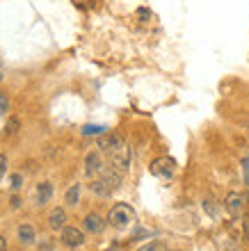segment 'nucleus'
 Masks as SVG:
<instances>
[{
    "instance_id": "1",
    "label": "nucleus",
    "mask_w": 249,
    "mask_h": 251,
    "mask_svg": "<svg viewBox=\"0 0 249 251\" xmlns=\"http://www.w3.org/2000/svg\"><path fill=\"white\" fill-rule=\"evenodd\" d=\"M135 222V210L128 203H117L112 205V210L108 212V224L117 231H126L128 226Z\"/></svg>"
},
{
    "instance_id": "2",
    "label": "nucleus",
    "mask_w": 249,
    "mask_h": 251,
    "mask_svg": "<svg viewBox=\"0 0 249 251\" xmlns=\"http://www.w3.org/2000/svg\"><path fill=\"white\" fill-rule=\"evenodd\" d=\"M108 155H110V165L114 167V169H117V172H128V169H131V160H133V153H131V146L126 144H121L119 146V149H114V151L112 153H108Z\"/></svg>"
},
{
    "instance_id": "3",
    "label": "nucleus",
    "mask_w": 249,
    "mask_h": 251,
    "mask_svg": "<svg viewBox=\"0 0 249 251\" xmlns=\"http://www.w3.org/2000/svg\"><path fill=\"white\" fill-rule=\"evenodd\" d=\"M245 203H247V199H245V194H240V192H229L226 199H224V208H226V212H229L233 219L243 217Z\"/></svg>"
},
{
    "instance_id": "4",
    "label": "nucleus",
    "mask_w": 249,
    "mask_h": 251,
    "mask_svg": "<svg viewBox=\"0 0 249 251\" xmlns=\"http://www.w3.org/2000/svg\"><path fill=\"white\" fill-rule=\"evenodd\" d=\"M174 172H176V162H174L171 158H167V155L156 158L153 162H151V174L158 176V178H171Z\"/></svg>"
},
{
    "instance_id": "5",
    "label": "nucleus",
    "mask_w": 249,
    "mask_h": 251,
    "mask_svg": "<svg viewBox=\"0 0 249 251\" xmlns=\"http://www.w3.org/2000/svg\"><path fill=\"white\" fill-rule=\"evenodd\" d=\"M62 242H64L69 249H76V247L85 245V235H83V231L76 228V226H64V228H62Z\"/></svg>"
},
{
    "instance_id": "6",
    "label": "nucleus",
    "mask_w": 249,
    "mask_h": 251,
    "mask_svg": "<svg viewBox=\"0 0 249 251\" xmlns=\"http://www.w3.org/2000/svg\"><path fill=\"white\" fill-rule=\"evenodd\" d=\"M105 226H108V222L101 217L99 212H89L85 217V222H83V228H85L87 233H92V235H101V233L105 231Z\"/></svg>"
},
{
    "instance_id": "7",
    "label": "nucleus",
    "mask_w": 249,
    "mask_h": 251,
    "mask_svg": "<svg viewBox=\"0 0 249 251\" xmlns=\"http://www.w3.org/2000/svg\"><path fill=\"white\" fill-rule=\"evenodd\" d=\"M121 144H124V139L119 137L117 132H103L99 137V151H103V153H112Z\"/></svg>"
},
{
    "instance_id": "8",
    "label": "nucleus",
    "mask_w": 249,
    "mask_h": 251,
    "mask_svg": "<svg viewBox=\"0 0 249 251\" xmlns=\"http://www.w3.org/2000/svg\"><path fill=\"white\" fill-rule=\"evenodd\" d=\"M103 169V158H101V151H89L85 155V174L87 176H96Z\"/></svg>"
},
{
    "instance_id": "9",
    "label": "nucleus",
    "mask_w": 249,
    "mask_h": 251,
    "mask_svg": "<svg viewBox=\"0 0 249 251\" xmlns=\"http://www.w3.org/2000/svg\"><path fill=\"white\" fill-rule=\"evenodd\" d=\"M99 178H103L112 190H119V187H121V172H117L114 167H103L99 174Z\"/></svg>"
},
{
    "instance_id": "10",
    "label": "nucleus",
    "mask_w": 249,
    "mask_h": 251,
    "mask_svg": "<svg viewBox=\"0 0 249 251\" xmlns=\"http://www.w3.org/2000/svg\"><path fill=\"white\" fill-rule=\"evenodd\" d=\"M64 222H66L64 208H55V210L51 212V217H48V226H51L53 231H62V228H64Z\"/></svg>"
},
{
    "instance_id": "11",
    "label": "nucleus",
    "mask_w": 249,
    "mask_h": 251,
    "mask_svg": "<svg viewBox=\"0 0 249 251\" xmlns=\"http://www.w3.org/2000/svg\"><path fill=\"white\" fill-rule=\"evenodd\" d=\"M89 190H92V194H96V197H101V199H105V197H110L112 192V187L105 183L103 178H94L92 180V185H89Z\"/></svg>"
},
{
    "instance_id": "12",
    "label": "nucleus",
    "mask_w": 249,
    "mask_h": 251,
    "mask_svg": "<svg viewBox=\"0 0 249 251\" xmlns=\"http://www.w3.org/2000/svg\"><path fill=\"white\" fill-rule=\"evenodd\" d=\"M80 192H83V185L80 183H73L69 190H66V194H64V203L69 205V208H76L78 205V201H80Z\"/></svg>"
},
{
    "instance_id": "13",
    "label": "nucleus",
    "mask_w": 249,
    "mask_h": 251,
    "mask_svg": "<svg viewBox=\"0 0 249 251\" xmlns=\"http://www.w3.org/2000/svg\"><path fill=\"white\" fill-rule=\"evenodd\" d=\"M51 197H53V185H51V183H41V185L37 187V203H39V205L48 203V201H51Z\"/></svg>"
},
{
    "instance_id": "14",
    "label": "nucleus",
    "mask_w": 249,
    "mask_h": 251,
    "mask_svg": "<svg viewBox=\"0 0 249 251\" xmlns=\"http://www.w3.org/2000/svg\"><path fill=\"white\" fill-rule=\"evenodd\" d=\"M19 240L23 245H32L34 242V228L30 224H23L19 226Z\"/></svg>"
},
{
    "instance_id": "15",
    "label": "nucleus",
    "mask_w": 249,
    "mask_h": 251,
    "mask_svg": "<svg viewBox=\"0 0 249 251\" xmlns=\"http://www.w3.org/2000/svg\"><path fill=\"white\" fill-rule=\"evenodd\" d=\"M138 251H167V245H165L163 240H151L144 247H139Z\"/></svg>"
},
{
    "instance_id": "16",
    "label": "nucleus",
    "mask_w": 249,
    "mask_h": 251,
    "mask_svg": "<svg viewBox=\"0 0 249 251\" xmlns=\"http://www.w3.org/2000/svg\"><path fill=\"white\" fill-rule=\"evenodd\" d=\"M103 132H108V128H105V126H85V128H83V135H85V137H89V135L101 137Z\"/></svg>"
},
{
    "instance_id": "17",
    "label": "nucleus",
    "mask_w": 249,
    "mask_h": 251,
    "mask_svg": "<svg viewBox=\"0 0 249 251\" xmlns=\"http://www.w3.org/2000/svg\"><path fill=\"white\" fill-rule=\"evenodd\" d=\"M16 130H19V119L12 117V119L7 121V126H5V135H14Z\"/></svg>"
},
{
    "instance_id": "18",
    "label": "nucleus",
    "mask_w": 249,
    "mask_h": 251,
    "mask_svg": "<svg viewBox=\"0 0 249 251\" xmlns=\"http://www.w3.org/2000/svg\"><path fill=\"white\" fill-rule=\"evenodd\" d=\"M203 210L208 212L210 217H215V215H217V210H215V201H213V199H206V201H203Z\"/></svg>"
},
{
    "instance_id": "19",
    "label": "nucleus",
    "mask_w": 249,
    "mask_h": 251,
    "mask_svg": "<svg viewBox=\"0 0 249 251\" xmlns=\"http://www.w3.org/2000/svg\"><path fill=\"white\" fill-rule=\"evenodd\" d=\"M243 176H245V185H249V155L243 158Z\"/></svg>"
},
{
    "instance_id": "20",
    "label": "nucleus",
    "mask_w": 249,
    "mask_h": 251,
    "mask_svg": "<svg viewBox=\"0 0 249 251\" xmlns=\"http://www.w3.org/2000/svg\"><path fill=\"white\" fill-rule=\"evenodd\" d=\"M21 183H23V178H21V174H14V176H12V190H19Z\"/></svg>"
},
{
    "instance_id": "21",
    "label": "nucleus",
    "mask_w": 249,
    "mask_h": 251,
    "mask_svg": "<svg viewBox=\"0 0 249 251\" xmlns=\"http://www.w3.org/2000/svg\"><path fill=\"white\" fill-rule=\"evenodd\" d=\"M243 235H245V242L249 245V217H245L243 222Z\"/></svg>"
},
{
    "instance_id": "22",
    "label": "nucleus",
    "mask_w": 249,
    "mask_h": 251,
    "mask_svg": "<svg viewBox=\"0 0 249 251\" xmlns=\"http://www.w3.org/2000/svg\"><path fill=\"white\" fill-rule=\"evenodd\" d=\"M138 16L142 21H149L151 19V12H149V9H144V7H139V9H138Z\"/></svg>"
},
{
    "instance_id": "23",
    "label": "nucleus",
    "mask_w": 249,
    "mask_h": 251,
    "mask_svg": "<svg viewBox=\"0 0 249 251\" xmlns=\"http://www.w3.org/2000/svg\"><path fill=\"white\" fill-rule=\"evenodd\" d=\"M7 172V155L5 153H0V176Z\"/></svg>"
},
{
    "instance_id": "24",
    "label": "nucleus",
    "mask_w": 249,
    "mask_h": 251,
    "mask_svg": "<svg viewBox=\"0 0 249 251\" xmlns=\"http://www.w3.org/2000/svg\"><path fill=\"white\" fill-rule=\"evenodd\" d=\"M78 7H83V9H87V7H92V0H73Z\"/></svg>"
},
{
    "instance_id": "25",
    "label": "nucleus",
    "mask_w": 249,
    "mask_h": 251,
    "mask_svg": "<svg viewBox=\"0 0 249 251\" xmlns=\"http://www.w3.org/2000/svg\"><path fill=\"white\" fill-rule=\"evenodd\" d=\"M0 110H7V99L0 94Z\"/></svg>"
},
{
    "instance_id": "26",
    "label": "nucleus",
    "mask_w": 249,
    "mask_h": 251,
    "mask_svg": "<svg viewBox=\"0 0 249 251\" xmlns=\"http://www.w3.org/2000/svg\"><path fill=\"white\" fill-rule=\"evenodd\" d=\"M0 251H7V240L0 235Z\"/></svg>"
},
{
    "instance_id": "27",
    "label": "nucleus",
    "mask_w": 249,
    "mask_h": 251,
    "mask_svg": "<svg viewBox=\"0 0 249 251\" xmlns=\"http://www.w3.org/2000/svg\"><path fill=\"white\" fill-rule=\"evenodd\" d=\"M21 205V199L19 197H12V208H19Z\"/></svg>"
},
{
    "instance_id": "28",
    "label": "nucleus",
    "mask_w": 249,
    "mask_h": 251,
    "mask_svg": "<svg viewBox=\"0 0 249 251\" xmlns=\"http://www.w3.org/2000/svg\"><path fill=\"white\" fill-rule=\"evenodd\" d=\"M245 199H247V205H249V190H247V194H245Z\"/></svg>"
},
{
    "instance_id": "29",
    "label": "nucleus",
    "mask_w": 249,
    "mask_h": 251,
    "mask_svg": "<svg viewBox=\"0 0 249 251\" xmlns=\"http://www.w3.org/2000/svg\"><path fill=\"white\" fill-rule=\"evenodd\" d=\"M0 78H2V73H0Z\"/></svg>"
}]
</instances>
